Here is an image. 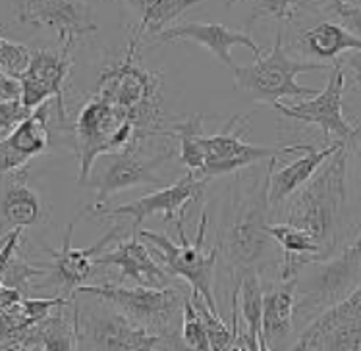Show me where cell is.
Masks as SVG:
<instances>
[{
    "mask_svg": "<svg viewBox=\"0 0 361 351\" xmlns=\"http://www.w3.org/2000/svg\"><path fill=\"white\" fill-rule=\"evenodd\" d=\"M276 159H271L263 172H236L224 203L221 226L216 232V247L224 263L234 272L236 284L263 266L282 263L276 253L282 251L269 234V185Z\"/></svg>",
    "mask_w": 361,
    "mask_h": 351,
    "instance_id": "6da1fadb",
    "label": "cell"
},
{
    "mask_svg": "<svg viewBox=\"0 0 361 351\" xmlns=\"http://www.w3.org/2000/svg\"><path fill=\"white\" fill-rule=\"evenodd\" d=\"M348 161L350 143H344L324 162L317 174L286 201L284 222L307 232L319 243L323 259L334 255L344 234Z\"/></svg>",
    "mask_w": 361,
    "mask_h": 351,
    "instance_id": "7a4b0ae2",
    "label": "cell"
},
{
    "mask_svg": "<svg viewBox=\"0 0 361 351\" xmlns=\"http://www.w3.org/2000/svg\"><path fill=\"white\" fill-rule=\"evenodd\" d=\"M137 47L140 43L130 39L126 58L101 73L95 95L133 122L143 140L169 135V132H162L161 81L157 73L133 64Z\"/></svg>",
    "mask_w": 361,
    "mask_h": 351,
    "instance_id": "3957f363",
    "label": "cell"
},
{
    "mask_svg": "<svg viewBox=\"0 0 361 351\" xmlns=\"http://www.w3.org/2000/svg\"><path fill=\"white\" fill-rule=\"evenodd\" d=\"M80 293V292H78ZM74 293V322L78 351H166L169 342L133 322L104 300L89 295L80 301ZM87 295V293H83Z\"/></svg>",
    "mask_w": 361,
    "mask_h": 351,
    "instance_id": "277c9868",
    "label": "cell"
},
{
    "mask_svg": "<svg viewBox=\"0 0 361 351\" xmlns=\"http://www.w3.org/2000/svg\"><path fill=\"white\" fill-rule=\"evenodd\" d=\"M295 319H315L346 300L361 284V224L355 240L340 253L305 264L295 274Z\"/></svg>",
    "mask_w": 361,
    "mask_h": 351,
    "instance_id": "5b68a950",
    "label": "cell"
},
{
    "mask_svg": "<svg viewBox=\"0 0 361 351\" xmlns=\"http://www.w3.org/2000/svg\"><path fill=\"white\" fill-rule=\"evenodd\" d=\"M80 293L95 295L104 300L133 322L145 326L151 332L169 342L170 350L176 351V345L182 342L174 324L184 316V297L176 288H147V285H120V284H89L78 288Z\"/></svg>",
    "mask_w": 361,
    "mask_h": 351,
    "instance_id": "8992f818",
    "label": "cell"
},
{
    "mask_svg": "<svg viewBox=\"0 0 361 351\" xmlns=\"http://www.w3.org/2000/svg\"><path fill=\"white\" fill-rule=\"evenodd\" d=\"M282 37L284 31L281 27L269 54L255 58V62L250 66H236L232 70L238 87L243 89L255 103L274 106L282 99H303V97L317 95L313 87L300 85L298 75L323 72L329 68L321 62H302V60L290 58L284 51Z\"/></svg>",
    "mask_w": 361,
    "mask_h": 351,
    "instance_id": "52a82bcc",
    "label": "cell"
},
{
    "mask_svg": "<svg viewBox=\"0 0 361 351\" xmlns=\"http://www.w3.org/2000/svg\"><path fill=\"white\" fill-rule=\"evenodd\" d=\"M180 243H174L166 234H159L153 230H140V238L153 245V253L161 264L169 271L170 276L185 280L190 284V290L200 293L201 297L207 301V305L211 307L213 313H219L216 301H214L213 282H214V266L216 259L221 255L219 247L214 245L213 249L205 251L207 228H209V216L205 212L201 214L200 228L195 242H188V235L184 232V226H176ZM221 315V313H219Z\"/></svg>",
    "mask_w": 361,
    "mask_h": 351,
    "instance_id": "ba28073f",
    "label": "cell"
},
{
    "mask_svg": "<svg viewBox=\"0 0 361 351\" xmlns=\"http://www.w3.org/2000/svg\"><path fill=\"white\" fill-rule=\"evenodd\" d=\"M143 137L133 122L106 103L93 95L81 109L75 124V149L80 159V185L87 180L99 156L124 151Z\"/></svg>",
    "mask_w": 361,
    "mask_h": 351,
    "instance_id": "9c48e42d",
    "label": "cell"
},
{
    "mask_svg": "<svg viewBox=\"0 0 361 351\" xmlns=\"http://www.w3.org/2000/svg\"><path fill=\"white\" fill-rule=\"evenodd\" d=\"M143 141L145 140L133 143L124 151L103 154L97 159L87 180L81 183L97 191V205H104L112 195L132 187L164 185L159 168L172 156V151L162 149L161 153H149L141 147Z\"/></svg>",
    "mask_w": 361,
    "mask_h": 351,
    "instance_id": "30bf717a",
    "label": "cell"
},
{
    "mask_svg": "<svg viewBox=\"0 0 361 351\" xmlns=\"http://www.w3.org/2000/svg\"><path fill=\"white\" fill-rule=\"evenodd\" d=\"M247 125H250V116L234 114L222 125L221 132L203 140V145H205V166L201 174L203 178L236 174L265 159L271 161V159H279L281 154L303 151V143H292V145L247 143L243 140Z\"/></svg>",
    "mask_w": 361,
    "mask_h": 351,
    "instance_id": "8fae6325",
    "label": "cell"
},
{
    "mask_svg": "<svg viewBox=\"0 0 361 351\" xmlns=\"http://www.w3.org/2000/svg\"><path fill=\"white\" fill-rule=\"evenodd\" d=\"M211 178L188 172L182 176L176 183L164 185L159 191H153L149 195L135 199L132 203H126L120 207L109 205H87V211L95 216H130L132 218V234H140V226L149 218L161 214L164 222H174L176 226H184V218L188 209L197 203L205 193L207 183Z\"/></svg>",
    "mask_w": 361,
    "mask_h": 351,
    "instance_id": "7c38bea8",
    "label": "cell"
},
{
    "mask_svg": "<svg viewBox=\"0 0 361 351\" xmlns=\"http://www.w3.org/2000/svg\"><path fill=\"white\" fill-rule=\"evenodd\" d=\"M292 351H361V284L302 330Z\"/></svg>",
    "mask_w": 361,
    "mask_h": 351,
    "instance_id": "4fadbf2b",
    "label": "cell"
},
{
    "mask_svg": "<svg viewBox=\"0 0 361 351\" xmlns=\"http://www.w3.org/2000/svg\"><path fill=\"white\" fill-rule=\"evenodd\" d=\"M344 89H346V73L342 70V64L336 60L323 91H319L317 95L310 97L302 103L290 104V106L276 103L273 109L281 112L282 116L294 118L303 124L319 125L324 140L336 137L338 141H350L355 135V128L348 122L342 112Z\"/></svg>",
    "mask_w": 361,
    "mask_h": 351,
    "instance_id": "5bb4252c",
    "label": "cell"
},
{
    "mask_svg": "<svg viewBox=\"0 0 361 351\" xmlns=\"http://www.w3.org/2000/svg\"><path fill=\"white\" fill-rule=\"evenodd\" d=\"M18 20L33 27L54 30L60 47L68 51L99 30L93 8L85 0H23Z\"/></svg>",
    "mask_w": 361,
    "mask_h": 351,
    "instance_id": "9a60e30c",
    "label": "cell"
},
{
    "mask_svg": "<svg viewBox=\"0 0 361 351\" xmlns=\"http://www.w3.org/2000/svg\"><path fill=\"white\" fill-rule=\"evenodd\" d=\"M64 47L60 49H37L33 51V62L27 72L23 73V104L30 110H37L47 101H56V114L60 124L68 120L64 104V81L70 75L72 58Z\"/></svg>",
    "mask_w": 361,
    "mask_h": 351,
    "instance_id": "2e32d148",
    "label": "cell"
},
{
    "mask_svg": "<svg viewBox=\"0 0 361 351\" xmlns=\"http://www.w3.org/2000/svg\"><path fill=\"white\" fill-rule=\"evenodd\" d=\"M74 222L68 224L66 235H64V243L60 249H49L52 261V274L51 284L60 285L66 295L78 292V288L83 285V282L93 274L95 271V259L101 257L106 251L111 243L122 242L120 235L124 232L122 224H114V226L106 232V234L91 247L75 249L72 247V235H74Z\"/></svg>",
    "mask_w": 361,
    "mask_h": 351,
    "instance_id": "e0dca14e",
    "label": "cell"
},
{
    "mask_svg": "<svg viewBox=\"0 0 361 351\" xmlns=\"http://www.w3.org/2000/svg\"><path fill=\"white\" fill-rule=\"evenodd\" d=\"M95 266H114L122 280H132L135 285L147 288H170L174 278L161 263H157L153 251L141 242L140 234H132L130 240L118 242L114 249H106L95 259Z\"/></svg>",
    "mask_w": 361,
    "mask_h": 351,
    "instance_id": "ac0fdd59",
    "label": "cell"
},
{
    "mask_svg": "<svg viewBox=\"0 0 361 351\" xmlns=\"http://www.w3.org/2000/svg\"><path fill=\"white\" fill-rule=\"evenodd\" d=\"M157 43H172V41H193V43L205 47L207 51L213 54L221 64H224L230 70L238 66L230 49L232 47H245L253 52V56H261V47H259L247 33H240L222 25V23H180L174 27H169L162 33L155 35Z\"/></svg>",
    "mask_w": 361,
    "mask_h": 351,
    "instance_id": "d6986e66",
    "label": "cell"
},
{
    "mask_svg": "<svg viewBox=\"0 0 361 351\" xmlns=\"http://www.w3.org/2000/svg\"><path fill=\"white\" fill-rule=\"evenodd\" d=\"M51 220V207L25 180V170L4 174L2 193V235L16 228L37 226Z\"/></svg>",
    "mask_w": 361,
    "mask_h": 351,
    "instance_id": "ffe728a7",
    "label": "cell"
},
{
    "mask_svg": "<svg viewBox=\"0 0 361 351\" xmlns=\"http://www.w3.org/2000/svg\"><path fill=\"white\" fill-rule=\"evenodd\" d=\"M49 112H51V104L44 103L27 120H23L8 137L2 140V174L25 168V164L33 156L49 149L51 145Z\"/></svg>",
    "mask_w": 361,
    "mask_h": 351,
    "instance_id": "44dd1931",
    "label": "cell"
},
{
    "mask_svg": "<svg viewBox=\"0 0 361 351\" xmlns=\"http://www.w3.org/2000/svg\"><path fill=\"white\" fill-rule=\"evenodd\" d=\"M344 143H348V141H334V143H329L326 147L305 145V154L303 156L295 159V162L288 164L284 168L273 170L271 185H269L271 207L276 209V207L284 205L288 197H292L303 183L310 182L311 178L321 170L324 162L329 161Z\"/></svg>",
    "mask_w": 361,
    "mask_h": 351,
    "instance_id": "7402d4cb",
    "label": "cell"
},
{
    "mask_svg": "<svg viewBox=\"0 0 361 351\" xmlns=\"http://www.w3.org/2000/svg\"><path fill=\"white\" fill-rule=\"evenodd\" d=\"M295 324V282L288 280L265 292L263 334L271 350L281 347L292 336Z\"/></svg>",
    "mask_w": 361,
    "mask_h": 351,
    "instance_id": "603a6c76",
    "label": "cell"
},
{
    "mask_svg": "<svg viewBox=\"0 0 361 351\" xmlns=\"http://www.w3.org/2000/svg\"><path fill=\"white\" fill-rule=\"evenodd\" d=\"M234 303L238 315L245 321V336L250 342L251 351H259V342L263 334V300H265V284L259 272L245 274L234 285Z\"/></svg>",
    "mask_w": 361,
    "mask_h": 351,
    "instance_id": "cb8c5ba5",
    "label": "cell"
},
{
    "mask_svg": "<svg viewBox=\"0 0 361 351\" xmlns=\"http://www.w3.org/2000/svg\"><path fill=\"white\" fill-rule=\"evenodd\" d=\"M300 41L307 54L323 60H336L342 52L361 51L360 37H355L344 25L332 22H321L303 31Z\"/></svg>",
    "mask_w": 361,
    "mask_h": 351,
    "instance_id": "d4e9b609",
    "label": "cell"
},
{
    "mask_svg": "<svg viewBox=\"0 0 361 351\" xmlns=\"http://www.w3.org/2000/svg\"><path fill=\"white\" fill-rule=\"evenodd\" d=\"M128 2L141 10L140 27L132 37L133 41L141 43L145 33H151L153 37L159 35L170 22H174L184 14L185 10L207 0H128Z\"/></svg>",
    "mask_w": 361,
    "mask_h": 351,
    "instance_id": "484cf974",
    "label": "cell"
},
{
    "mask_svg": "<svg viewBox=\"0 0 361 351\" xmlns=\"http://www.w3.org/2000/svg\"><path fill=\"white\" fill-rule=\"evenodd\" d=\"M203 122H205L203 114H192L182 122H176L172 125V132H169L170 137L178 140L180 162L188 168V172L197 176L203 174V166H205V145H203L205 135H201Z\"/></svg>",
    "mask_w": 361,
    "mask_h": 351,
    "instance_id": "4316f807",
    "label": "cell"
},
{
    "mask_svg": "<svg viewBox=\"0 0 361 351\" xmlns=\"http://www.w3.org/2000/svg\"><path fill=\"white\" fill-rule=\"evenodd\" d=\"M47 272L39 266L33 264L22 255V249H16L12 255L8 257L4 263H0V280L2 285L8 288H16L20 290L23 295H30V288L33 280L37 276H43Z\"/></svg>",
    "mask_w": 361,
    "mask_h": 351,
    "instance_id": "83f0119b",
    "label": "cell"
},
{
    "mask_svg": "<svg viewBox=\"0 0 361 351\" xmlns=\"http://www.w3.org/2000/svg\"><path fill=\"white\" fill-rule=\"evenodd\" d=\"M182 344L193 351H211V340L207 332V324L203 316L195 307L192 300V292L185 293L184 297V316H182Z\"/></svg>",
    "mask_w": 361,
    "mask_h": 351,
    "instance_id": "f1b7e54d",
    "label": "cell"
},
{
    "mask_svg": "<svg viewBox=\"0 0 361 351\" xmlns=\"http://www.w3.org/2000/svg\"><path fill=\"white\" fill-rule=\"evenodd\" d=\"M302 0H251V16H250V30L259 22L273 18L282 25H286L294 20L298 8Z\"/></svg>",
    "mask_w": 361,
    "mask_h": 351,
    "instance_id": "f546056e",
    "label": "cell"
},
{
    "mask_svg": "<svg viewBox=\"0 0 361 351\" xmlns=\"http://www.w3.org/2000/svg\"><path fill=\"white\" fill-rule=\"evenodd\" d=\"M33 62V51H30L25 44L16 43L8 37H0V66L2 73L12 78H22L27 72Z\"/></svg>",
    "mask_w": 361,
    "mask_h": 351,
    "instance_id": "4dcf8cb0",
    "label": "cell"
},
{
    "mask_svg": "<svg viewBox=\"0 0 361 351\" xmlns=\"http://www.w3.org/2000/svg\"><path fill=\"white\" fill-rule=\"evenodd\" d=\"M35 110L27 109L23 101H0V133H2V140L8 137Z\"/></svg>",
    "mask_w": 361,
    "mask_h": 351,
    "instance_id": "1f68e13d",
    "label": "cell"
},
{
    "mask_svg": "<svg viewBox=\"0 0 361 351\" xmlns=\"http://www.w3.org/2000/svg\"><path fill=\"white\" fill-rule=\"evenodd\" d=\"M324 8L338 16L342 25L361 39V4H350L344 0H321Z\"/></svg>",
    "mask_w": 361,
    "mask_h": 351,
    "instance_id": "d6a6232c",
    "label": "cell"
},
{
    "mask_svg": "<svg viewBox=\"0 0 361 351\" xmlns=\"http://www.w3.org/2000/svg\"><path fill=\"white\" fill-rule=\"evenodd\" d=\"M0 93H2L0 101H23L22 80L2 73V78H0Z\"/></svg>",
    "mask_w": 361,
    "mask_h": 351,
    "instance_id": "836d02e7",
    "label": "cell"
},
{
    "mask_svg": "<svg viewBox=\"0 0 361 351\" xmlns=\"http://www.w3.org/2000/svg\"><path fill=\"white\" fill-rule=\"evenodd\" d=\"M23 297H25V295H23L20 290H16V288H8V285H0V309H2V311L18 305Z\"/></svg>",
    "mask_w": 361,
    "mask_h": 351,
    "instance_id": "e575fe53",
    "label": "cell"
},
{
    "mask_svg": "<svg viewBox=\"0 0 361 351\" xmlns=\"http://www.w3.org/2000/svg\"><path fill=\"white\" fill-rule=\"evenodd\" d=\"M344 64H346L348 72L352 73L354 81L361 87V51H352L344 58Z\"/></svg>",
    "mask_w": 361,
    "mask_h": 351,
    "instance_id": "d590c367",
    "label": "cell"
},
{
    "mask_svg": "<svg viewBox=\"0 0 361 351\" xmlns=\"http://www.w3.org/2000/svg\"><path fill=\"white\" fill-rule=\"evenodd\" d=\"M348 143L354 147L355 161H357V174H360V183H361V122L360 125L355 128V135L352 137V140L348 141Z\"/></svg>",
    "mask_w": 361,
    "mask_h": 351,
    "instance_id": "8d00e7d4",
    "label": "cell"
},
{
    "mask_svg": "<svg viewBox=\"0 0 361 351\" xmlns=\"http://www.w3.org/2000/svg\"><path fill=\"white\" fill-rule=\"evenodd\" d=\"M2 351H44L37 345H18V347H10V350H2Z\"/></svg>",
    "mask_w": 361,
    "mask_h": 351,
    "instance_id": "74e56055",
    "label": "cell"
},
{
    "mask_svg": "<svg viewBox=\"0 0 361 351\" xmlns=\"http://www.w3.org/2000/svg\"><path fill=\"white\" fill-rule=\"evenodd\" d=\"M259 351H273L271 347H269V344L265 342V338L261 336V342H259Z\"/></svg>",
    "mask_w": 361,
    "mask_h": 351,
    "instance_id": "f35d334b",
    "label": "cell"
},
{
    "mask_svg": "<svg viewBox=\"0 0 361 351\" xmlns=\"http://www.w3.org/2000/svg\"><path fill=\"white\" fill-rule=\"evenodd\" d=\"M176 351H193V350H190V347H185V345L182 344V342H180V344L176 345Z\"/></svg>",
    "mask_w": 361,
    "mask_h": 351,
    "instance_id": "ab89813d",
    "label": "cell"
},
{
    "mask_svg": "<svg viewBox=\"0 0 361 351\" xmlns=\"http://www.w3.org/2000/svg\"><path fill=\"white\" fill-rule=\"evenodd\" d=\"M236 2H240V0H226V8H232Z\"/></svg>",
    "mask_w": 361,
    "mask_h": 351,
    "instance_id": "60d3db41",
    "label": "cell"
},
{
    "mask_svg": "<svg viewBox=\"0 0 361 351\" xmlns=\"http://www.w3.org/2000/svg\"><path fill=\"white\" fill-rule=\"evenodd\" d=\"M344 2H348V0H344Z\"/></svg>",
    "mask_w": 361,
    "mask_h": 351,
    "instance_id": "b9f144b4",
    "label": "cell"
}]
</instances>
